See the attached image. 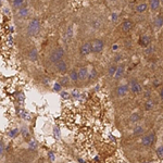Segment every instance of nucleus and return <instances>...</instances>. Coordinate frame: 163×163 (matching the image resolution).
<instances>
[{
    "label": "nucleus",
    "mask_w": 163,
    "mask_h": 163,
    "mask_svg": "<svg viewBox=\"0 0 163 163\" xmlns=\"http://www.w3.org/2000/svg\"><path fill=\"white\" fill-rule=\"evenodd\" d=\"M64 54H65V51H64V49H63V47H58V48H56V49L51 52V54H50V61H51V63H53V64H57L60 61H62Z\"/></svg>",
    "instance_id": "f257e3e1"
},
{
    "label": "nucleus",
    "mask_w": 163,
    "mask_h": 163,
    "mask_svg": "<svg viewBox=\"0 0 163 163\" xmlns=\"http://www.w3.org/2000/svg\"><path fill=\"white\" fill-rule=\"evenodd\" d=\"M40 21L39 19H33L27 25V34L29 36H35L40 32Z\"/></svg>",
    "instance_id": "f03ea898"
},
{
    "label": "nucleus",
    "mask_w": 163,
    "mask_h": 163,
    "mask_svg": "<svg viewBox=\"0 0 163 163\" xmlns=\"http://www.w3.org/2000/svg\"><path fill=\"white\" fill-rule=\"evenodd\" d=\"M90 45H91V52H93V53L98 54V53H101V52L104 51V42L102 39L95 38L93 40H91Z\"/></svg>",
    "instance_id": "7ed1b4c3"
},
{
    "label": "nucleus",
    "mask_w": 163,
    "mask_h": 163,
    "mask_svg": "<svg viewBox=\"0 0 163 163\" xmlns=\"http://www.w3.org/2000/svg\"><path fill=\"white\" fill-rule=\"evenodd\" d=\"M155 132H150L148 134L144 135L141 137V145L144 147H150L155 144Z\"/></svg>",
    "instance_id": "20e7f679"
},
{
    "label": "nucleus",
    "mask_w": 163,
    "mask_h": 163,
    "mask_svg": "<svg viewBox=\"0 0 163 163\" xmlns=\"http://www.w3.org/2000/svg\"><path fill=\"white\" fill-rule=\"evenodd\" d=\"M130 91L134 95H140L142 93V86L137 80H132L130 83Z\"/></svg>",
    "instance_id": "39448f33"
},
{
    "label": "nucleus",
    "mask_w": 163,
    "mask_h": 163,
    "mask_svg": "<svg viewBox=\"0 0 163 163\" xmlns=\"http://www.w3.org/2000/svg\"><path fill=\"white\" fill-rule=\"evenodd\" d=\"M80 53L82 57H87L91 53V45L90 42H84L80 47Z\"/></svg>",
    "instance_id": "423d86ee"
},
{
    "label": "nucleus",
    "mask_w": 163,
    "mask_h": 163,
    "mask_svg": "<svg viewBox=\"0 0 163 163\" xmlns=\"http://www.w3.org/2000/svg\"><path fill=\"white\" fill-rule=\"evenodd\" d=\"M128 91H130V85H126V84H122L117 87V95L119 97L126 96Z\"/></svg>",
    "instance_id": "0eeeda50"
},
{
    "label": "nucleus",
    "mask_w": 163,
    "mask_h": 163,
    "mask_svg": "<svg viewBox=\"0 0 163 163\" xmlns=\"http://www.w3.org/2000/svg\"><path fill=\"white\" fill-rule=\"evenodd\" d=\"M133 26H134V23H133L132 20H124L123 21V23L121 24V29L122 31L124 32V33H128V32H131L133 29Z\"/></svg>",
    "instance_id": "6e6552de"
},
{
    "label": "nucleus",
    "mask_w": 163,
    "mask_h": 163,
    "mask_svg": "<svg viewBox=\"0 0 163 163\" xmlns=\"http://www.w3.org/2000/svg\"><path fill=\"white\" fill-rule=\"evenodd\" d=\"M138 44H139L141 47H144V48L149 47V45L151 44L150 36H148V35H142V36H140L139 40H138Z\"/></svg>",
    "instance_id": "1a4fd4ad"
},
{
    "label": "nucleus",
    "mask_w": 163,
    "mask_h": 163,
    "mask_svg": "<svg viewBox=\"0 0 163 163\" xmlns=\"http://www.w3.org/2000/svg\"><path fill=\"white\" fill-rule=\"evenodd\" d=\"M88 75H89V71H88V69L86 66L80 67V70H78V78L82 82L88 80Z\"/></svg>",
    "instance_id": "9d476101"
},
{
    "label": "nucleus",
    "mask_w": 163,
    "mask_h": 163,
    "mask_svg": "<svg viewBox=\"0 0 163 163\" xmlns=\"http://www.w3.org/2000/svg\"><path fill=\"white\" fill-rule=\"evenodd\" d=\"M56 67H57V71L61 74H64V73L67 72V63L65 62L64 60L60 61L59 63L56 64Z\"/></svg>",
    "instance_id": "9b49d317"
},
{
    "label": "nucleus",
    "mask_w": 163,
    "mask_h": 163,
    "mask_svg": "<svg viewBox=\"0 0 163 163\" xmlns=\"http://www.w3.org/2000/svg\"><path fill=\"white\" fill-rule=\"evenodd\" d=\"M148 7H149V5H148L147 2H139L137 5H136V12L137 13H145L146 11H147Z\"/></svg>",
    "instance_id": "f8f14e48"
},
{
    "label": "nucleus",
    "mask_w": 163,
    "mask_h": 163,
    "mask_svg": "<svg viewBox=\"0 0 163 163\" xmlns=\"http://www.w3.org/2000/svg\"><path fill=\"white\" fill-rule=\"evenodd\" d=\"M149 8H150L151 11H157L161 5V1L160 0H149Z\"/></svg>",
    "instance_id": "ddd939ff"
},
{
    "label": "nucleus",
    "mask_w": 163,
    "mask_h": 163,
    "mask_svg": "<svg viewBox=\"0 0 163 163\" xmlns=\"http://www.w3.org/2000/svg\"><path fill=\"white\" fill-rule=\"evenodd\" d=\"M144 133H145V127L142 125H136L134 127V130H133V135L134 136H141V135H144Z\"/></svg>",
    "instance_id": "4468645a"
},
{
    "label": "nucleus",
    "mask_w": 163,
    "mask_h": 163,
    "mask_svg": "<svg viewBox=\"0 0 163 163\" xmlns=\"http://www.w3.org/2000/svg\"><path fill=\"white\" fill-rule=\"evenodd\" d=\"M69 77H70V80H72V82H74V83L78 82V80H80V78H78V70H75V69L71 70L70 73H69Z\"/></svg>",
    "instance_id": "2eb2a0df"
},
{
    "label": "nucleus",
    "mask_w": 163,
    "mask_h": 163,
    "mask_svg": "<svg viewBox=\"0 0 163 163\" xmlns=\"http://www.w3.org/2000/svg\"><path fill=\"white\" fill-rule=\"evenodd\" d=\"M124 71H125V66L123 64H120L117 66V73H115V75H114V78L115 80H120L122 76L124 75Z\"/></svg>",
    "instance_id": "dca6fc26"
},
{
    "label": "nucleus",
    "mask_w": 163,
    "mask_h": 163,
    "mask_svg": "<svg viewBox=\"0 0 163 163\" xmlns=\"http://www.w3.org/2000/svg\"><path fill=\"white\" fill-rule=\"evenodd\" d=\"M72 38H73V27L70 26L64 33V40L65 42H71Z\"/></svg>",
    "instance_id": "f3484780"
},
{
    "label": "nucleus",
    "mask_w": 163,
    "mask_h": 163,
    "mask_svg": "<svg viewBox=\"0 0 163 163\" xmlns=\"http://www.w3.org/2000/svg\"><path fill=\"white\" fill-rule=\"evenodd\" d=\"M29 58L31 61H36L37 58H38V51H37L36 48H32L29 53Z\"/></svg>",
    "instance_id": "a211bd4d"
},
{
    "label": "nucleus",
    "mask_w": 163,
    "mask_h": 163,
    "mask_svg": "<svg viewBox=\"0 0 163 163\" xmlns=\"http://www.w3.org/2000/svg\"><path fill=\"white\" fill-rule=\"evenodd\" d=\"M29 8H26V7H24V8H21L20 10H19V12H18L19 18H22V19L26 18V16L29 15Z\"/></svg>",
    "instance_id": "6ab92c4d"
},
{
    "label": "nucleus",
    "mask_w": 163,
    "mask_h": 163,
    "mask_svg": "<svg viewBox=\"0 0 163 163\" xmlns=\"http://www.w3.org/2000/svg\"><path fill=\"white\" fill-rule=\"evenodd\" d=\"M153 108H155V102H153V100L152 99H148L145 102V110L146 111H151Z\"/></svg>",
    "instance_id": "aec40b11"
},
{
    "label": "nucleus",
    "mask_w": 163,
    "mask_h": 163,
    "mask_svg": "<svg viewBox=\"0 0 163 163\" xmlns=\"http://www.w3.org/2000/svg\"><path fill=\"white\" fill-rule=\"evenodd\" d=\"M155 26L158 29H161L163 26V14H161V13H159L157 18H155Z\"/></svg>",
    "instance_id": "412c9836"
},
{
    "label": "nucleus",
    "mask_w": 163,
    "mask_h": 163,
    "mask_svg": "<svg viewBox=\"0 0 163 163\" xmlns=\"http://www.w3.org/2000/svg\"><path fill=\"white\" fill-rule=\"evenodd\" d=\"M117 65H115V64L111 65V66L109 67V70H108L109 76H113V77H114L115 73H117Z\"/></svg>",
    "instance_id": "4be33fe9"
},
{
    "label": "nucleus",
    "mask_w": 163,
    "mask_h": 163,
    "mask_svg": "<svg viewBox=\"0 0 163 163\" xmlns=\"http://www.w3.org/2000/svg\"><path fill=\"white\" fill-rule=\"evenodd\" d=\"M155 153H157V157H158L159 160H163V145L159 146L155 150Z\"/></svg>",
    "instance_id": "5701e85b"
},
{
    "label": "nucleus",
    "mask_w": 163,
    "mask_h": 163,
    "mask_svg": "<svg viewBox=\"0 0 163 163\" xmlns=\"http://www.w3.org/2000/svg\"><path fill=\"white\" fill-rule=\"evenodd\" d=\"M139 120H140V115L138 113H133L130 117V121L132 122V123H137Z\"/></svg>",
    "instance_id": "b1692460"
},
{
    "label": "nucleus",
    "mask_w": 163,
    "mask_h": 163,
    "mask_svg": "<svg viewBox=\"0 0 163 163\" xmlns=\"http://www.w3.org/2000/svg\"><path fill=\"white\" fill-rule=\"evenodd\" d=\"M96 70L95 69H91V71H89V75H88V80H93V78L96 77Z\"/></svg>",
    "instance_id": "393cba45"
},
{
    "label": "nucleus",
    "mask_w": 163,
    "mask_h": 163,
    "mask_svg": "<svg viewBox=\"0 0 163 163\" xmlns=\"http://www.w3.org/2000/svg\"><path fill=\"white\" fill-rule=\"evenodd\" d=\"M18 134H19V130L18 128H14V130L10 131L9 136H10V137H15V136H18Z\"/></svg>",
    "instance_id": "a878e982"
},
{
    "label": "nucleus",
    "mask_w": 163,
    "mask_h": 163,
    "mask_svg": "<svg viewBox=\"0 0 163 163\" xmlns=\"http://www.w3.org/2000/svg\"><path fill=\"white\" fill-rule=\"evenodd\" d=\"M23 2H24V0H13V5L18 8V7H21Z\"/></svg>",
    "instance_id": "bb28decb"
},
{
    "label": "nucleus",
    "mask_w": 163,
    "mask_h": 163,
    "mask_svg": "<svg viewBox=\"0 0 163 163\" xmlns=\"http://www.w3.org/2000/svg\"><path fill=\"white\" fill-rule=\"evenodd\" d=\"M69 80H70V77H63L62 80H61V85L62 86H64V85H67V84H69Z\"/></svg>",
    "instance_id": "cd10ccee"
},
{
    "label": "nucleus",
    "mask_w": 163,
    "mask_h": 163,
    "mask_svg": "<svg viewBox=\"0 0 163 163\" xmlns=\"http://www.w3.org/2000/svg\"><path fill=\"white\" fill-rule=\"evenodd\" d=\"M148 49L146 50V53L147 54H150V53H152L153 51H155V46H149V47H147Z\"/></svg>",
    "instance_id": "c85d7f7f"
},
{
    "label": "nucleus",
    "mask_w": 163,
    "mask_h": 163,
    "mask_svg": "<svg viewBox=\"0 0 163 163\" xmlns=\"http://www.w3.org/2000/svg\"><path fill=\"white\" fill-rule=\"evenodd\" d=\"M48 157H49L51 161H54V159H56V157H54V153L52 152V151H49V152H48Z\"/></svg>",
    "instance_id": "c756f323"
},
{
    "label": "nucleus",
    "mask_w": 163,
    "mask_h": 163,
    "mask_svg": "<svg viewBox=\"0 0 163 163\" xmlns=\"http://www.w3.org/2000/svg\"><path fill=\"white\" fill-rule=\"evenodd\" d=\"M61 86H62V85H61L60 83H57L56 85H54V90H56V91H60V89H61Z\"/></svg>",
    "instance_id": "7c9ffc66"
},
{
    "label": "nucleus",
    "mask_w": 163,
    "mask_h": 163,
    "mask_svg": "<svg viewBox=\"0 0 163 163\" xmlns=\"http://www.w3.org/2000/svg\"><path fill=\"white\" fill-rule=\"evenodd\" d=\"M159 95H160V98H161V99H162V100H163V87H162V88H161V89H160V93H159Z\"/></svg>",
    "instance_id": "2f4dec72"
},
{
    "label": "nucleus",
    "mask_w": 163,
    "mask_h": 163,
    "mask_svg": "<svg viewBox=\"0 0 163 163\" xmlns=\"http://www.w3.org/2000/svg\"><path fill=\"white\" fill-rule=\"evenodd\" d=\"M0 149H1V151H0V153L2 155V153H3V142H1V145H0Z\"/></svg>",
    "instance_id": "473e14b6"
},
{
    "label": "nucleus",
    "mask_w": 163,
    "mask_h": 163,
    "mask_svg": "<svg viewBox=\"0 0 163 163\" xmlns=\"http://www.w3.org/2000/svg\"><path fill=\"white\" fill-rule=\"evenodd\" d=\"M15 163H23V162H22V161H16Z\"/></svg>",
    "instance_id": "72a5a7b5"
},
{
    "label": "nucleus",
    "mask_w": 163,
    "mask_h": 163,
    "mask_svg": "<svg viewBox=\"0 0 163 163\" xmlns=\"http://www.w3.org/2000/svg\"><path fill=\"white\" fill-rule=\"evenodd\" d=\"M160 1H161V3H162V5H163V0H160Z\"/></svg>",
    "instance_id": "f704fd0d"
}]
</instances>
